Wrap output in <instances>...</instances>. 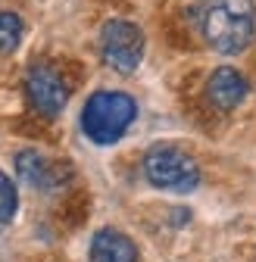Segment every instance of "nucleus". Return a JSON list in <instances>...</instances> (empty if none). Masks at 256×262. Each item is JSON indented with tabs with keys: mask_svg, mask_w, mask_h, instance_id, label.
<instances>
[{
	"mask_svg": "<svg viewBox=\"0 0 256 262\" xmlns=\"http://www.w3.org/2000/svg\"><path fill=\"white\" fill-rule=\"evenodd\" d=\"M256 31V10L250 0H212L203 13V38L216 53L234 56L250 47Z\"/></svg>",
	"mask_w": 256,
	"mask_h": 262,
	"instance_id": "obj_1",
	"label": "nucleus"
},
{
	"mask_svg": "<svg viewBox=\"0 0 256 262\" xmlns=\"http://www.w3.org/2000/svg\"><path fill=\"white\" fill-rule=\"evenodd\" d=\"M135 116H138L135 97H128L125 91H97L88 97V103L81 110V131L91 144L110 147L122 141Z\"/></svg>",
	"mask_w": 256,
	"mask_h": 262,
	"instance_id": "obj_2",
	"label": "nucleus"
},
{
	"mask_svg": "<svg viewBox=\"0 0 256 262\" xmlns=\"http://www.w3.org/2000/svg\"><path fill=\"white\" fill-rule=\"evenodd\" d=\"M144 178L156 190L172 193H190L200 184V166L197 159L172 144H156L144 156Z\"/></svg>",
	"mask_w": 256,
	"mask_h": 262,
	"instance_id": "obj_3",
	"label": "nucleus"
},
{
	"mask_svg": "<svg viewBox=\"0 0 256 262\" xmlns=\"http://www.w3.org/2000/svg\"><path fill=\"white\" fill-rule=\"evenodd\" d=\"M100 56L119 75H132L144 59V31L135 22L110 19L100 28Z\"/></svg>",
	"mask_w": 256,
	"mask_h": 262,
	"instance_id": "obj_4",
	"label": "nucleus"
},
{
	"mask_svg": "<svg viewBox=\"0 0 256 262\" xmlns=\"http://www.w3.org/2000/svg\"><path fill=\"white\" fill-rule=\"evenodd\" d=\"M25 97L35 106V113H41L44 119H56L69 103V91L66 81L59 78V72H53L50 66L38 62L25 72Z\"/></svg>",
	"mask_w": 256,
	"mask_h": 262,
	"instance_id": "obj_5",
	"label": "nucleus"
},
{
	"mask_svg": "<svg viewBox=\"0 0 256 262\" xmlns=\"http://www.w3.org/2000/svg\"><path fill=\"white\" fill-rule=\"evenodd\" d=\"M16 172L25 184L38 187L44 193H53L59 190L62 184L69 181V162H53L47 156H41L38 150H19L16 153Z\"/></svg>",
	"mask_w": 256,
	"mask_h": 262,
	"instance_id": "obj_6",
	"label": "nucleus"
},
{
	"mask_svg": "<svg viewBox=\"0 0 256 262\" xmlns=\"http://www.w3.org/2000/svg\"><path fill=\"white\" fill-rule=\"evenodd\" d=\"M206 97H209V103L222 113H231L244 103V97H247V81L238 69H231V66H219V69L209 75L206 81Z\"/></svg>",
	"mask_w": 256,
	"mask_h": 262,
	"instance_id": "obj_7",
	"label": "nucleus"
},
{
	"mask_svg": "<svg viewBox=\"0 0 256 262\" xmlns=\"http://www.w3.org/2000/svg\"><path fill=\"white\" fill-rule=\"evenodd\" d=\"M88 262H138V247L132 244V237L116 231V228H100L91 237Z\"/></svg>",
	"mask_w": 256,
	"mask_h": 262,
	"instance_id": "obj_8",
	"label": "nucleus"
},
{
	"mask_svg": "<svg viewBox=\"0 0 256 262\" xmlns=\"http://www.w3.org/2000/svg\"><path fill=\"white\" fill-rule=\"evenodd\" d=\"M22 41V19L16 13H0V53H13Z\"/></svg>",
	"mask_w": 256,
	"mask_h": 262,
	"instance_id": "obj_9",
	"label": "nucleus"
},
{
	"mask_svg": "<svg viewBox=\"0 0 256 262\" xmlns=\"http://www.w3.org/2000/svg\"><path fill=\"white\" fill-rule=\"evenodd\" d=\"M19 209V190L7 172H0V225H10Z\"/></svg>",
	"mask_w": 256,
	"mask_h": 262,
	"instance_id": "obj_10",
	"label": "nucleus"
}]
</instances>
